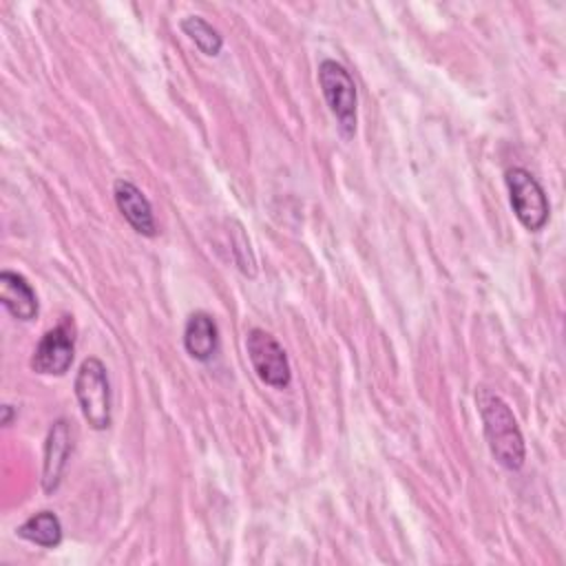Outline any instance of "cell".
I'll return each mask as SVG.
<instances>
[{"label": "cell", "instance_id": "obj_5", "mask_svg": "<svg viewBox=\"0 0 566 566\" xmlns=\"http://www.w3.org/2000/svg\"><path fill=\"white\" fill-rule=\"evenodd\" d=\"M245 349L256 376L276 389H285L292 380V369L283 345L265 329L254 327L245 336Z\"/></svg>", "mask_w": 566, "mask_h": 566}, {"label": "cell", "instance_id": "obj_13", "mask_svg": "<svg viewBox=\"0 0 566 566\" xmlns=\"http://www.w3.org/2000/svg\"><path fill=\"white\" fill-rule=\"evenodd\" d=\"M232 245H234V259L239 263V270L248 276H254L256 274V261H254V254L250 250V241L248 237L243 234V228L237 226L234 230V239H232Z\"/></svg>", "mask_w": 566, "mask_h": 566}, {"label": "cell", "instance_id": "obj_12", "mask_svg": "<svg viewBox=\"0 0 566 566\" xmlns=\"http://www.w3.org/2000/svg\"><path fill=\"white\" fill-rule=\"evenodd\" d=\"M181 31L195 42V46L203 53V55H219L221 46H223V38L219 35V31L203 20L201 15H186L181 20Z\"/></svg>", "mask_w": 566, "mask_h": 566}, {"label": "cell", "instance_id": "obj_1", "mask_svg": "<svg viewBox=\"0 0 566 566\" xmlns=\"http://www.w3.org/2000/svg\"><path fill=\"white\" fill-rule=\"evenodd\" d=\"M475 402L482 416L484 438L491 455L509 471L522 469L526 460V447L511 407L497 394L484 387L478 389Z\"/></svg>", "mask_w": 566, "mask_h": 566}, {"label": "cell", "instance_id": "obj_14", "mask_svg": "<svg viewBox=\"0 0 566 566\" xmlns=\"http://www.w3.org/2000/svg\"><path fill=\"white\" fill-rule=\"evenodd\" d=\"M11 420H13V407H11V405H4V407H2V424L9 427Z\"/></svg>", "mask_w": 566, "mask_h": 566}, {"label": "cell", "instance_id": "obj_2", "mask_svg": "<svg viewBox=\"0 0 566 566\" xmlns=\"http://www.w3.org/2000/svg\"><path fill=\"white\" fill-rule=\"evenodd\" d=\"M75 398L91 429L104 431L111 427V382L99 358L88 356L82 360L75 376Z\"/></svg>", "mask_w": 566, "mask_h": 566}, {"label": "cell", "instance_id": "obj_3", "mask_svg": "<svg viewBox=\"0 0 566 566\" xmlns=\"http://www.w3.org/2000/svg\"><path fill=\"white\" fill-rule=\"evenodd\" d=\"M318 84L332 115L338 122L343 137L349 139L356 130V104H358L356 84L349 71L336 60H323L318 64Z\"/></svg>", "mask_w": 566, "mask_h": 566}, {"label": "cell", "instance_id": "obj_8", "mask_svg": "<svg viewBox=\"0 0 566 566\" xmlns=\"http://www.w3.org/2000/svg\"><path fill=\"white\" fill-rule=\"evenodd\" d=\"M113 197L115 206L122 212V217L128 221V226L144 234V237H155L157 234V223L153 214V206L146 199V195L128 179H117L113 184Z\"/></svg>", "mask_w": 566, "mask_h": 566}, {"label": "cell", "instance_id": "obj_9", "mask_svg": "<svg viewBox=\"0 0 566 566\" xmlns=\"http://www.w3.org/2000/svg\"><path fill=\"white\" fill-rule=\"evenodd\" d=\"M0 303L18 321H33L38 316V296L31 283L13 270L0 272Z\"/></svg>", "mask_w": 566, "mask_h": 566}, {"label": "cell", "instance_id": "obj_4", "mask_svg": "<svg viewBox=\"0 0 566 566\" xmlns=\"http://www.w3.org/2000/svg\"><path fill=\"white\" fill-rule=\"evenodd\" d=\"M504 181H506L511 208L517 221L528 232H539L551 217V206L542 184L526 168H520V166L509 168L504 175Z\"/></svg>", "mask_w": 566, "mask_h": 566}, {"label": "cell", "instance_id": "obj_7", "mask_svg": "<svg viewBox=\"0 0 566 566\" xmlns=\"http://www.w3.org/2000/svg\"><path fill=\"white\" fill-rule=\"evenodd\" d=\"M73 449V436L66 420H55L46 433L44 442V462H42V489L53 493L64 475L69 455Z\"/></svg>", "mask_w": 566, "mask_h": 566}, {"label": "cell", "instance_id": "obj_11", "mask_svg": "<svg viewBox=\"0 0 566 566\" xmlns=\"http://www.w3.org/2000/svg\"><path fill=\"white\" fill-rule=\"evenodd\" d=\"M18 535L42 548H55L62 542V524L53 511H40L18 526Z\"/></svg>", "mask_w": 566, "mask_h": 566}, {"label": "cell", "instance_id": "obj_10", "mask_svg": "<svg viewBox=\"0 0 566 566\" xmlns=\"http://www.w3.org/2000/svg\"><path fill=\"white\" fill-rule=\"evenodd\" d=\"M184 347L195 360H210L219 347V329L210 314L195 312L184 327Z\"/></svg>", "mask_w": 566, "mask_h": 566}, {"label": "cell", "instance_id": "obj_6", "mask_svg": "<svg viewBox=\"0 0 566 566\" xmlns=\"http://www.w3.org/2000/svg\"><path fill=\"white\" fill-rule=\"evenodd\" d=\"M75 354V323L64 316L55 327L42 334L31 356V369L42 376H62L69 371Z\"/></svg>", "mask_w": 566, "mask_h": 566}]
</instances>
